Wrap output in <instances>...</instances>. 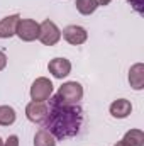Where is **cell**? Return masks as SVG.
I'll return each instance as SVG.
<instances>
[{
    "mask_svg": "<svg viewBox=\"0 0 144 146\" xmlns=\"http://www.w3.org/2000/svg\"><path fill=\"white\" fill-rule=\"evenodd\" d=\"M19 21H20L19 14H12V15L3 17L0 21V39H9V37L15 36V29H17Z\"/></svg>",
    "mask_w": 144,
    "mask_h": 146,
    "instance_id": "9c48e42d",
    "label": "cell"
},
{
    "mask_svg": "<svg viewBox=\"0 0 144 146\" xmlns=\"http://www.w3.org/2000/svg\"><path fill=\"white\" fill-rule=\"evenodd\" d=\"M7 66V54L3 51H0V72Z\"/></svg>",
    "mask_w": 144,
    "mask_h": 146,
    "instance_id": "ac0fdd59",
    "label": "cell"
},
{
    "mask_svg": "<svg viewBox=\"0 0 144 146\" xmlns=\"http://www.w3.org/2000/svg\"><path fill=\"white\" fill-rule=\"evenodd\" d=\"M129 3L134 9V12H137L141 15L144 14V0H129Z\"/></svg>",
    "mask_w": 144,
    "mask_h": 146,
    "instance_id": "2e32d148",
    "label": "cell"
},
{
    "mask_svg": "<svg viewBox=\"0 0 144 146\" xmlns=\"http://www.w3.org/2000/svg\"><path fill=\"white\" fill-rule=\"evenodd\" d=\"M17 119V114L10 106H0V126H12Z\"/></svg>",
    "mask_w": 144,
    "mask_h": 146,
    "instance_id": "5bb4252c",
    "label": "cell"
},
{
    "mask_svg": "<svg viewBox=\"0 0 144 146\" xmlns=\"http://www.w3.org/2000/svg\"><path fill=\"white\" fill-rule=\"evenodd\" d=\"M56 95L66 104H80L83 99V87L78 82H66L59 87Z\"/></svg>",
    "mask_w": 144,
    "mask_h": 146,
    "instance_id": "3957f363",
    "label": "cell"
},
{
    "mask_svg": "<svg viewBox=\"0 0 144 146\" xmlns=\"http://www.w3.org/2000/svg\"><path fill=\"white\" fill-rule=\"evenodd\" d=\"M110 2H112V0H97L98 7H100V5H102V7H105V5H108V3H110Z\"/></svg>",
    "mask_w": 144,
    "mask_h": 146,
    "instance_id": "d6986e66",
    "label": "cell"
},
{
    "mask_svg": "<svg viewBox=\"0 0 144 146\" xmlns=\"http://www.w3.org/2000/svg\"><path fill=\"white\" fill-rule=\"evenodd\" d=\"M3 146H19V138H17L15 134L9 136V138L3 141Z\"/></svg>",
    "mask_w": 144,
    "mask_h": 146,
    "instance_id": "e0dca14e",
    "label": "cell"
},
{
    "mask_svg": "<svg viewBox=\"0 0 144 146\" xmlns=\"http://www.w3.org/2000/svg\"><path fill=\"white\" fill-rule=\"evenodd\" d=\"M31 99L36 102H46L53 95V83L46 76H39L31 85Z\"/></svg>",
    "mask_w": 144,
    "mask_h": 146,
    "instance_id": "277c9868",
    "label": "cell"
},
{
    "mask_svg": "<svg viewBox=\"0 0 144 146\" xmlns=\"http://www.w3.org/2000/svg\"><path fill=\"white\" fill-rule=\"evenodd\" d=\"M0 146H3V139L2 138H0Z\"/></svg>",
    "mask_w": 144,
    "mask_h": 146,
    "instance_id": "44dd1931",
    "label": "cell"
},
{
    "mask_svg": "<svg viewBox=\"0 0 144 146\" xmlns=\"http://www.w3.org/2000/svg\"><path fill=\"white\" fill-rule=\"evenodd\" d=\"M61 36L65 37L66 42H70L73 46H80V44H83V42L88 39V33H87L85 27L73 24V26H66V27L63 29Z\"/></svg>",
    "mask_w": 144,
    "mask_h": 146,
    "instance_id": "52a82bcc",
    "label": "cell"
},
{
    "mask_svg": "<svg viewBox=\"0 0 144 146\" xmlns=\"http://www.w3.org/2000/svg\"><path fill=\"white\" fill-rule=\"evenodd\" d=\"M34 146H56V138L42 127L34 134Z\"/></svg>",
    "mask_w": 144,
    "mask_h": 146,
    "instance_id": "4fadbf2b",
    "label": "cell"
},
{
    "mask_svg": "<svg viewBox=\"0 0 144 146\" xmlns=\"http://www.w3.org/2000/svg\"><path fill=\"white\" fill-rule=\"evenodd\" d=\"M15 36L24 42L36 41L39 36V24L34 19H20L15 29Z\"/></svg>",
    "mask_w": 144,
    "mask_h": 146,
    "instance_id": "5b68a950",
    "label": "cell"
},
{
    "mask_svg": "<svg viewBox=\"0 0 144 146\" xmlns=\"http://www.w3.org/2000/svg\"><path fill=\"white\" fill-rule=\"evenodd\" d=\"M114 146H126V145H124V141H119V143H115Z\"/></svg>",
    "mask_w": 144,
    "mask_h": 146,
    "instance_id": "ffe728a7",
    "label": "cell"
},
{
    "mask_svg": "<svg viewBox=\"0 0 144 146\" xmlns=\"http://www.w3.org/2000/svg\"><path fill=\"white\" fill-rule=\"evenodd\" d=\"M110 114L115 119H126L129 117V114L132 112V104L127 99H117L110 104Z\"/></svg>",
    "mask_w": 144,
    "mask_h": 146,
    "instance_id": "30bf717a",
    "label": "cell"
},
{
    "mask_svg": "<svg viewBox=\"0 0 144 146\" xmlns=\"http://www.w3.org/2000/svg\"><path fill=\"white\" fill-rule=\"evenodd\" d=\"M129 83L134 90H143L144 88V65L136 63L129 70Z\"/></svg>",
    "mask_w": 144,
    "mask_h": 146,
    "instance_id": "8fae6325",
    "label": "cell"
},
{
    "mask_svg": "<svg viewBox=\"0 0 144 146\" xmlns=\"http://www.w3.org/2000/svg\"><path fill=\"white\" fill-rule=\"evenodd\" d=\"M37 39L44 46H54L61 39V31H59V27L53 21L46 19V21H42L39 24V36H37Z\"/></svg>",
    "mask_w": 144,
    "mask_h": 146,
    "instance_id": "7a4b0ae2",
    "label": "cell"
},
{
    "mask_svg": "<svg viewBox=\"0 0 144 146\" xmlns=\"http://www.w3.org/2000/svg\"><path fill=\"white\" fill-rule=\"evenodd\" d=\"M126 146H144V133L141 129H131L122 138Z\"/></svg>",
    "mask_w": 144,
    "mask_h": 146,
    "instance_id": "7c38bea8",
    "label": "cell"
},
{
    "mask_svg": "<svg viewBox=\"0 0 144 146\" xmlns=\"http://www.w3.org/2000/svg\"><path fill=\"white\" fill-rule=\"evenodd\" d=\"M48 112H49V109H48L46 102L32 100V102H29L26 106V117L34 124H42L46 121V117H48Z\"/></svg>",
    "mask_w": 144,
    "mask_h": 146,
    "instance_id": "8992f818",
    "label": "cell"
},
{
    "mask_svg": "<svg viewBox=\"0 0 144 146\" xmlns=\"http://www.w3.org/2000/svg\"><path fill=\"white\" fill-rule=\"evenodd\" d=\"M48 70L54 78H65L71 73V61L66 58H53L48 63Z\"/></svg>",
    "mask_w": 144,
    "mask_h": 146,
    "instance_id": "ba28073f",
    "label": "cell"
},
{
    "mask_svg": "<svg viewBox=\"0 0 144 146\" xmlns=\"http://www.w3.org/2000/svg\"><path fill=\"white\" fill-rule=\"evenodd\" d=\"M49 112L42 127L48 129L56 139L73 138L80 133L83 126V109L78 104H66L58 95H51L49 99Z\"/></svg>",
    "mask_w": 144,
    "mask_h": 146,
    "instance_id": "6da1fadb",
    "label": "cell"
},
{
    "mask_svg": "<svg viewBox=\"0 0 144 146\" xmlns=\"http://www.w3.org/2000/svg\"><path fill=\"white\" fill-rule=\"evenodd\" d=\"M75 5H76V10L81 15H90V14H93L98 9L97 0H76Z\"/></svg>",
    "mask_w": 144,
    "mask_h": 146,
    "instance_id": "9a60e30c",
    "label": "cell"
}]
</instances>
